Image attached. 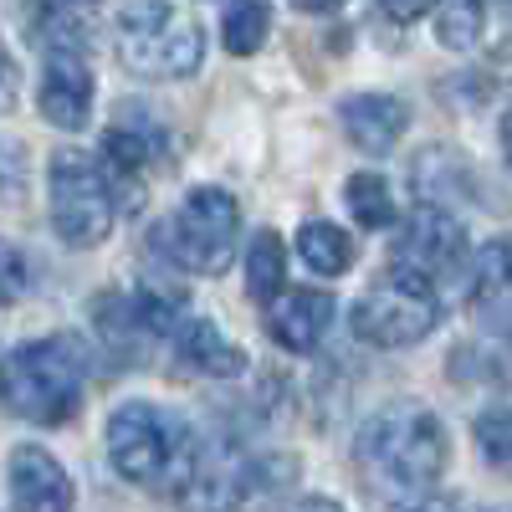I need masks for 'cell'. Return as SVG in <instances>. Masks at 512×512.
Returning <instances> with one entry per match:
<instances>
[{"mask_svg": "<svg viewBox=\"0 0 512 512\" xmlns=\"http://www.w3.org/2000/svg\"><path fill=\"white\" fill-rule=\"evenodd\" d=\"M344 200H349V210H354V221L364 226V231H384L395 221V195H390V185H384L379 175H349V185H344Z\"/></svg>", "mask_w": 512, "mask_h": 512, "instance_id": "cell-19", "label": "cell"}, {"mask_svg": "<svg viewBox=\"0 0 512 512\" xmlns=\"http://www.w3.org/2000/svg\"><path fill=\"white\" fill-rule=\"evenodd\" d=\"M272 31V0H231L226 21H221V41L231 57H251Z\"/></svg>", "mask_w": 512, "mask_h": 512, "instance_id": "cell-18", "label": "cell"}, {"mask_svg": "<svg viewBox=\"0 0 512 512\" xmlns=\"http://www.w3.org/2000/svg\"><path fill=\"white\" fill-rule=\"evenodd\" d=\"M472 313L512 338V236H497L477 251V277H472Z\"/></svg>", "mask_w": 512, "mask_h": 512, "instance_id": "cell-12", "label": "cell"}, {"mask_svg": "<svg viewBox=\"0 0 512 512\" xmlns=\"http://www.w3.org/2000/svg\"><path fill=\"white\" fill-rule=\"evenodd\" d=\"M333 313L338 308H333L328 292H287L282 303L272 308V318H267V333L277 338L287 354H313L318 338L333 323Z\"/></svg>", "mask_w": 512, "mask_h": 512, "instance_id": "cell-13", "label": "cell"}, {"mask_svg": "<svg viewBox=\"0 0 512 512\" xmlns=\"http://www.w3.org/2000/svg\"><path fill=\"white\" fill-rule=\"evenodd\" d=\"M36 103H41V118L52 128H88V113H93V72L82 62V47H52L47 52V72H41V88H36Z\"/></svg>", "mask_w": 512, "mask_h": 512, "instance_id": "cell-8", "label": "cell"}, {"mask_svg": "<svg viewBox=\"0 0 512 512\" xmlns=\"http://www.w3.org/2000/svg\"><path fill=\"white\" fill-rule=\"evenodd\" d=\"M88 359L72 338H31L0 359V405L31 425H62L82 400Z\"/></svg>", "mask_w": 512, "mask_h": 512, "instance_id": "cell-3", "label": "cell"}, {"mask_svg": "<svg viewBox=\"0 0 512 512\" xmlns=\"http://www.w3.org/2000/svg\"><path fill=\"white\" fill-rule=\"evenodd\" d=\"M477 446H482V456L497 466V472L512 477V410H487L477 420Z\"/></svg>", "mask_w": 512, "mask_h": 512, "instance_id": "cell-21", "label": "cell"}, {"mask_svg": "<svg viewBox=\"0 0 512 512\" xmlns=\"http://www.w3.org/2000/svg\"><path fill=\"white\" fill-rule=\"evenodd\" d=\"M169 231V256L195 272V277H221L236 256V231H241V205L216 190V185H200L185 195V205L175 210V221L164 226Z\"/></svg>", "mask_w": 512, "mask_h": 512, "instance_id": "cell-6", "label": "cell"}, {"mask_svg": "<svg viewBox=\"0 0 512 512\" xmlns=\"http://www.w3.org/2000/svg\"><path fill=\"white\" fill-rule=\"evenodd\" d=\"M180 354H185L200 374H216V379H231V374L246 369V354H241L210 318H185V323H180Z\"/></svg>", "mask_w": 512, "mask_h": 512, "instance_id": "cell-15", "label": "cell"}, {"mask_svg": "<svg viewBox=\"0 0 512 512\" xmlns=\"http://www.w3.org/2000/svg\"><path fill=\"white\" fill-rule=\"evenodd\" d=\"M461 256H466V231H461V221H451L446 210H436V205H420L415 216L405 221L400 241H395V262L420 272V277L451 272Z\"/></svg>", "mask_w": 512, "mask_h": 512, "instance_id": "cell-9", "label": "cell"}, {"mask_svg": "<svg viewBox=\"0 0 512 512\" xmlns=\"http://www.w3.org/2000/svg\"><path fill=\"white\" fill-rule=\"evenodd\" d=\"M297 256L318 272V277H338L354 267V236L338 231L333 221H308L297 231Z\"/></svg>", "mask_w": 512, "mask_h": 512, "instance_id": "cell-16", "label": "cell"}, {"mask_svg": "<svg viewBox=\"0 0 512 512\" xmlns=\"http://www.w3.org/2000/svg\"><path fill=\"white\" fill-rule=\"evenodd\" d=\"M11 497L31 512H62V507H72V482L52 451L16 446L11 451Z\"/></svg>", "mask_w": 512, "mask_h": 512, "instance_id": "cell-11", "label": "cell"}, {"mask_svg": "<svg viewBox=\"0 0 512 512\" xmlns=\"http://www.w3.org/2000/svg\"><path fill=\"white\" fill-rule=\"evenodd\" d=\"M502 149H507V164H512V113L502 118Z\"/></svg>", "mask_w": 512, "mask_h": 512, "instance_id": "cell-26", "label": "cell"}, {"mask_svg": "<svg viewBox=\"0 0 512 512\" xmlns=\"http://www.w3.org/2000/svg\"><path fill=\"white\" fill-rule=\"evenodd\" d=\"M52 226L77 251L108 241L113 231V190L103 180V169L77 149L52 159Z\"/></svg>", "mask_w": 512, "mask_h": 512, "instance_id": "cell-7", "label": "cell"}, {"mask_svg": "<svg viewBox=\"0 0 512 512\" xmlns=\"http://www.w3.org/2000/svg\"><path fill=\"white\" fill-rule=\"evenodd\" d=\"M31 287V267H26V256L0 236V303H21Z\"/></svg>", "mask_w": 512, "mask_h": 512, "instance_id": "cell-22", "label": "cell"}, {"mask_svg": "<svg viewBox=\"0 0 512 512\" xmlns=\"http://www.w3.org/2000/svg\"><path fill=\"white\" fill-rule=\"evenodd\" d=\"M205 57V31L190 11L175 0H134L118 16V62L149 77V82H175L190 77Z\"/></svg>", "mask_w": 512, "mask_h": 512, "instance_id": "cell-4", "label": "cell"}, {"mask_svg": "<svg viewBox=\"0 0 512 512\" xmlns=\"http://www.w3.org/2000/svg\"><path fill=\"white\" fill-rule=\"evenodd\" d=\"M297 11H308V16H323V11H338L344 0H292Z\"/></svg>", "mask_w": 512, "mask_h": 512, "instance_id": "cell-25", "label": "cell"}, {"mask_svg": "<svg viewBox=\"0 0 512 512\" xmlns=\"http://www.w3.org/2000/svg\"><path fill=\"white\" fill-rule=\"evenodd\" d=\"M103 154L118 164V169H144L164 154V128L144 113V108H118V118L108 123V134H103Z\"/></svg>", "mask_w": 512, "mask_h": 512, "instance_id": "cell-14", "label": "cell"}, {"mask_svg": "<svg viewBox=\"0 0 512 512\" xmlns=\"http://www.w3.org/2000/svg\"><path fill=\"white\" fill-rule=\"evenodd\" d=\"M282 277H287V246L277 231H256L251 251H246V292L256 303H272L282 292Z\"/></svg>", "mask_w": 512, "mask_h": 512, "instance_id": "cell-17", "label": "cell"}, {"mask_svg": "<svg viewBox=\"0 0 512 512\" xmlns=\"http://www.w3.org/2000/svg\"><path fill=\"white\" fill-rule=\"evenodd\" d=\"M16 103V67L6 57V47H0V108H11Z\"/></svg>", "mask_w": 512, "mask_h": 512, "instance_id": "cell-24", "label": "cell"}, {"mask_svg": "<svg viewBox=\"0 0 512 512\" xmlns=\"http://www.w3.org/2000/svg\"><path fill=\"white\" fill-rule=\"evenodd\" d=\"M436 318H441V303H436L431 277H420L400 262L384 272L349 313L354 333L374 349H410L436 328Z\"/></svg>", "mask_w": 512, "mask_h": 512, "instance_id": "cell-5", "label": "cell"}, {"mask_svg": "<svg viewBox=\"0 0 512 512\" xmlns=\"http://www.w3.org/2000/svg\"><path fill=\"white\" fill-rule=\"evenodd\" d=\"M338 118H344V134L364 149V154H390L405 128H410V108L390 93H359V98H344V108H338Z\"/></svg>", "mask_w": 512, "mask_h": 512, "instance_id": "cell-10", "label": "cell"}, {"mask_svg": "<svg viewBox=\"0 0 512 512\" xmlns=\"http://www.w3.org/2000/svg\"><path fill=\"white\" fill-rule=\"evenodd\" d=\"M436 0H379V11L390 16V21H400V26H410V21H420L425 11H431Z\"/></svg>", "mask_w": 512, "mask_h": 512, "instance_id": "cell-23", "label": "cell"}, {"mask_svg": "<svg viewBox=\"0 0 512 512\" xmlns=\"http://www.w3.org/2000/svg\"><path fill=\"white\" fill-rule=\"evenodd\" d=\"M108 456H113V472L123 482L159 492V497L185 492L200 472V446L190 436V425L175 410L149 405V400H128L113 410Z\"/></svg>", "mask_w": 512, "mask_h": 512, "instance_id": "cell-1", "label": "cell"}, {"mask_svg": "<svg viewBox=\"0 0 512 512\" xmlns=\"http://www.w3.org/2000/svg\"><path fill=\"white\" fill-rule=\"evenodd\" d=\"M436 36H441V47H451V52L477 47V36H482V0H441Z\"/></svg>", "mask_w": 512, "mask_h": 512, "instance_id": "cell-20", "label": "cell"}, {"mask_svg": "<svg viewBox=\"0 0 512 512\" xmlns=\"http://www.w3.org/2000/svg\"><path fill=\"white\" fill-rule=\"evenodd\" d=\"M446 425L425 405H390L379 410L359 431V461L364 472L384 487H395L405 497L431 492L446 472Z\"/></svg>", "mask_w": 512, "mask_h": 512, "instance_id": "cell-2", "label": "cell"}]
</instances>
